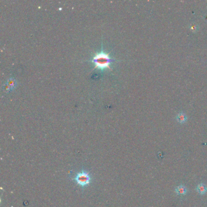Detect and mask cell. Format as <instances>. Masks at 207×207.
<instances>
[{
  "mask_svg": "<svg viewBox=\"0 0 207 207\" xmlns=\"http://www.w3.org/2000/svg\"><path fill=\"white\" fill-rule=\"evenodd\" d=\"M177 121L180 123H184L187 120V116L183 112L179 113L176 117Z\"/></svg>",
  "mask_w": 207,
  "mask_h": 207,
  "instance_id": "obj_5",
  "label": "cell"
},
{
  "mask_svg": "<svg viewBox=\"0 0 207 207\" xmlns=\"http://www.w3.org/2000/svg\"><path fill=\"white\" fill-rule=\"evenodd\" d=\"M197 26L196 24H191L190 25V29L193 32H196L197 31Z\"/></svg>",
  "mask_w": 207,
  "mask_h": 207,
  "instance_id": "obj_6",
  "label": "cell"
},
{
  "mask_svg": "<svg viewBox=\"0 0 207 207\" xmlns=\"http://www.w3.org/2000/svg\"><path fill=\"white\" fill-rule=\"evenodd\" d=\"M92 62L95 65V68L104 69L108 68L111 69V64L112 62V59L110 56V53H106L102 51L100 52L96 53L94 55Z\"/></svg>",
  "mask_w": 207,
  "mask_h": 207,
  "instance_id": "obj_2",
  "label": "cell"
},
{
  "mask_svg": "<svg viewBox=\"0 0 207 207\" xmlns=\"http://www.w3.org/2000/svg\"><path fill=\"white\" fill-rule=\"evenodd\" d=\"M196 191L201 195H204L206 193L207 191V187L206 186L203 184L201 183L196 186Z\"/></svg>",
  "mask_w": 207,
  "mask_h": 207,
  "instance_id": "obj_3",
  "label": "cell"
},
{
  "mask_svg": "<svg viewBox=\"0 0 207 207\" xmlns=\"http://www.w3.org/2000/svg\"><path fill=\"white\" fill-rule=\"evenodd\" d=\"M187 191L188 190L183 185H181L177 186L175 189V192L178 195H181V196L186 195L187 194Z\"/></svg>",
  "mask_w": 207,
  "mask_h": 207,
  "instance_id": "obj_4",
  "label": "cell"
},
{
  "mask_svg": "<svg viewBox=\"0 0 207 207\" xmlns=\"http://www.w3.org/2000/svg\"><path fill=\"white\" fill-rule=\"evenodd\" d=\"M73 181L83 190L92 182L93 177L91 173L87 170L82 169L70 176Z\"/></svg>",
  "mask_w": 207,
  "mask_h": 207,
  "instance_id": "obj_1",
  "label": "cell"
}]
</instances>
